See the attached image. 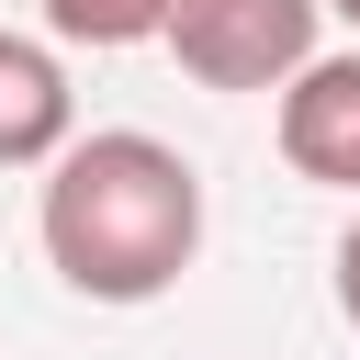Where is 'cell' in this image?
<instances>
[{
    "mask_svg": "<svg viewBox=\"0 0 360 360\" xmlns=\"http://www.w3.org/2000/svg\"><path fill=\"white\" fill-rule=\"evenodd\" d=\"M45 259L90 304H158L202 248V180L158 135H79L45 180Z\"/></svg>",
    "mask_w": 360,
    "mask_h": 360,
    "instance_id": "obj_1",
    "label": "cell"
},
{
    "mask_svg": "<svg viewBox=\"0 0 360 360\" xmlns=\"http://www.w3.org/2000/svg\"><path fill=\"white\" fill-rule=\"evenodd\" d=\"M315 22L326 0H180L158 45L202 90H281L292 68H315Z\"/></svg>",
    "mask_w": 360,
    "mask_h": 360,
    "instance_id": "obj_2",
    "label": "cell"
},
{
    "mask_svg": "<svg viewBox=\"0 0 360 360\" xmlns=\"http://www.w3.org/2000/svg\"><path fill=\"white\" fill-rule=\"evenodd\" d=\"M281 158L326 191H360V56H315L281 79Z\"/></svg>",
    "mask_w": 360,
    "mask_h": 360,
    "instance_id": "obj_3",
    "label": "cell"
},
{
    "mask_svg": "<svg viewBox=\"0 0 360 360\" xmlns=\"http://www.w3.org/2000/svg\"><path fill=\"white\" fill-rule=\"evenodd\" d=\"M68 146V68L34 34H0V169H45Z\"/></svg>",
    "mask_w": 360,
    "mask_h": 360,
    "instance_id": "obj_4",
    "label": "cell"
},
{
    "mask_svg": "<svg viewBox=\"0 0 360 360\" xmlns=\"http://www.w3.org/2000/svg\"><path fill=\"white\" fill-rule=\"evenodd\" d=\"M169 11L180 0H45V22L68 45H146V34H169Z\"/></svg>",
    "mask_w": 360,
    "mask_h": 360,
    "instance_id": "obj_5",
    "label": "cell"
},
{
    "mask_svg": "<svg viewBox=\"0 0 360 360\" xmlns=\"http://www.w3.org/2000/svg\"><path fill=\"white\" fill-rule=\"evenodd\" d=\"M338 315H349V326H360V225H349V236H338Z\"/></svg>",
    "mask_w": 360,
    "mask_h": 360,
    "instance_id": "obj_6",
    "label": "cell"
},
{
    "mask_svg": "<svg viewBox=\"0 0 360 360\" xmlns=\"http://www.w3.org/2000/svg\"><path fill=\"white\" fill-rule=\"evenodd\" d=\"M326 11H349V22H360V0H326Z\"/></svg>",
    "mask_w": 360,
    "mask_h": 360,
    "instance_id": "obj_7",
    "label": "cell"
}]
</instances>
